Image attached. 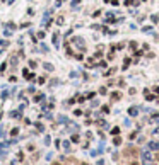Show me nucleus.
<instances>
[{
    "label": "nucleus",
    "mask_w": 159,
    "mask_h": 165,
    "mask_svg": "<svg viewBox=\"0 0 159 165\" xmlns=\"http://www.w3.org/2000/svg\"><path fill=\"white\" fill-rule=\"evenodd\" d=\"M111 3H113V5H118V0H111Z\"/></svg>",
    "instance_id": "obj_35"
},
{
    "label": "nucleus",
    "mask_w": 159,
    "mask_h": 165,
    "mask_svg": "<svg viewBox=\"0 0 159 165\" xmlns=\"http://www.w3.org/2000/svg\"><path fill=\"white\" fill-rule=\"evenodd\" d=\"M43 68H44L46 71H53V70H55V66L51 65V63H43Z\"/></svg>",
    "instance_id": "obj_6"
},
{
    "label": "nucleus",
    "mask_w": 159,
    "mask_h": 165,
    "mask_svg": "<svg viewBox=\"0 0 159 165\" xmlns=\"http://www.w3.org/2000/svg\"><path fill=\"white\" fill-rule=\"evenodd\" d=\"M17 133H19V128H14V130H12V131H10V134H12V136H15V134H17Z\"/></svg>",
    "instance_id": "obj_23"
},
{
    "label": "nucleus",
    "mask_w": 159,
    "mask_h": 165,
    "mask_svg": "<svg viewBox=\"0 0 159 165\" xmlns=\"http://www.w3.org/2000/svg\"><path fill=\"white\" fill-rule=\"evenodd\" d=\"M10 118H21V109H19V111H12V112H10Z\"/></svg>",
    "instance_id": "obj_10"
},
{
    "label": "nucleus",
    "mask_w": 159,
    "mask_h": 165,
    "mask_svg": "<svg viewBox=\"0 0 159 165\" xmlns=\"http://www.w3.org/2000/svg\"><path fill=\"white\" fill-rule=\"evenodd\" d=\"M53 165H62V164H53Z\"/></svg>",
    "instance_id": "obj_38"
},
{
    "label": "nucleus",
    "mask_w": 159,
    "mask_h": 165,
    "mask_svg": "<svg viewBox=\"0 0 159 165\" xmlns=\"http://www.w3.org/2000/svg\"><path fill=\"white\" fill-rule=\"evenodd\" d=\"M152 90H154V92H156V94H158V95H159V87H154Z\"/></svg>",
    "instance_id": "obj_34"
},
{
    "label": "nucleus",
    "mask_w": 159,
    "mask_h": 165,
    "mask_svg": "<svg viewBox=\"0 0 159 165\" xmlns=\"http://www.w3.org/2000/svg\"><path fill=\"white\" fill-rule=\"evenodd\" d=\"M99 94H101V95H104V94H106V89H104V87H101V89H99Z\"/></svg>",
    "instance_id": "obj_26"
},
{
    "label": "nucleus",
    "mask_w": 159,
    "mask_h": 165,
    "mask_svg": "<svg viewBox=\"0 0 159 165\" xmlns=\"http://www.w3.org/2000/svg\"><path fill=\"white\" fill-rule=\"evenodd\" d=\"M72 43H74L77 48H80V49H84V48H86V46H84V39H82V37H74V39H72Z\"/></svg>",
    "instance_id": "obj_2"
},
{
    "label": "nucleus",
    "mask_w": 159,
    "mask_h": 165,
    "mask_svg": "<svg viewBox=\"0 0 159 165\" xmlns=\"http://www.w3.org/2000/svg\"><path fill=\"white\" fill-rule=\"evenodd\" d=\"M137 48V44H135V41H130V49H135Z\"/></svg>",
    "instance_id": "obj_24"
},
{
    "label": "nucleus",
    "mask_w": 159,
    "mask_h": 165,
    "mask_svg": "<svg viewBox=\"0 0 159 165\" xmlns=\"http://www.w3.org/2000/svg\"><path fill=\"white\" fill-rule=\"evenodd\" d=\"M94 95H96V94H94V92H89V94H87V95H86V97H87V99H92V97H94Z\"/></svg>",
    "instance_id": "obj_27"
},
{
    "label": "nucleus",
    "mask_w": 159,
    "mask_h": 165,
    "mask_svg": "<svg viewBox=\"0 0 159 165\" xmlns=\"http://www.w3.org/2000/svg\"><path fill=\"white\" fill-rule=\"evenodd\" d=\"M43 99H44V95H43V94H38V95L34 97V102H41Z\"/></svg>",
    "instance_id": "obj_14"
},
{
    "label": "nucleus",
    "mask_w": 159,
    "mask_h": 165,
    "mask_svg": "<svg viewBox=\"0 0 159 165\" xmlns=\"http://www.w3.org/2000/svg\"><path fill=\"white\" fill-rule=\"evenodd\" d=\"M10 143H0V157L3 158L5 155H7V146H9Z\"/></svg>",
    "instance_id": "obj_3"
},
{
    "label": "nucleus",
    "mask_w": 159,
    "mask_h": 165,
    "mask_svg": "<svg viewBox=\"0 0 159 165\" xmlns=\"http://www.w3.org/2000/svg\"><path fill=\"white\" fill-rule=\"evenodd\" d=\"M58 121H60V123H69V119H67L65 116H60V118H58Z\"/></svg>",
    "instance_id": "obj_17"
},
{
    "label": "nucleus",
    "mask_w": 159,
    "mask_h": 165,
    "mask_svg": "<svg viewBox=\"0 0 159 165\" xmlns=\"http://www.w3.org/2000/svg\"><path fill=\"white\" fill-rule=\"evenodd\" d=\"M79 2H80V0H74V2H72V7H75V5H77Z\"/></svg>",
    "instance_id": "obj_33"
},
{
    "label": "nucleus",
    "mask_w": 159,
    "mask_h": 165,
    "mask_svg": "<svg viewBox=\"0 0 159 165\" xmlns=\"http://www.w3.org/2000/svg\"><path fill=\"white\" fill-rule=\"evenodd\" d=\"M115 71H116V68H110L108 71H104V77H110V75H113Z\"/></svg>",
    "instance_id": "obj_12"
},
{
    "label": "nucleus",
    "mask_w": 159,
    "mask_h": 165,
    "mask_svg": "<svg viewBox=\"0 0 159 165\" xmlns=\"http://www.w3.org/2000/svg\"><path fill=\"white\" fill-rule=\"evenodd\" d=\"M128 114H130V116H137V114H139V109H137V107H130V109H128Z\"/></svg>",
    "instance_id": "obj_8"
},
{
    "label": "nucleus",
    "mask_w": 159,
    "mask_h": 165,
    "mask_svg": "<svg viewBox=\"0 0 159 165\" xmlns=\"http://www.w3.org/2000/svg\"><path fill=\"white\" fill-rule=\"evenodd\" d=\"M51 12H53V10H48V12H46V14L43 15V21H41V24H43V26L50 24V15H51Z\"/></svg>",
    "instance_id": "obj_4"
},
{
    "label": "nucleus",
    "mask_w": 159,
    "mask_h": 165,
    "mask_svg": "<svg viewBox=\"0 0 159 165\" xmlns=\"http://www.w3.org/2000/svg\"><path fill=\"white\" fill-rule=\"evenodd\" d=\"M99 15H101V10H96V12H94V15H92V17H99Z\"/></svg>",
    "instance_id": "obj_30"
},
{
    "label": "nucleus",
    "mask_w": 159,
    "mask_h": 165,
    "mask_svg": "<svg viewBox=\"0 0 159 165\" xmlns=\"http://www.w3.org/2000/svg\"><path fill=\"white\" fill-rule=\"evenodd\" d=\"M147 100H154L156 99V95H152V94H147V97H145Z\"/></svg>",
    "instance_id": "obj_21"
},
{
    "label": "nucleus",
    "mask_w": 159,
    "mask_h": 165,
    "mask_svg": "<svg viewBox=\"0 0 159 165\" xmlns=\"http://www.w3.org/2000/svg\"><path fill=\"white\" fill-rule=\"evenodd\" d=\"M29 66H31V68H36V61L31 60V61H29Z\"/></svg>",
    "instance_id": "obj_29"
},
{
    "label": "nucleus",
    "mask_w": 159,
    "mask_h": 165,
    "mask_svg": "<svg viewBox=\"0 0 159 165\" xmlns=\"http://www.w3.org/2000/svg\"><path fill=\"white\" fill-rule=\"evenodd\" d=\"M36 128H38V130H40V131H43V130H44V126H43V124H41V123H36Z\"/></svg>",
    "instance_id": "obj_22"
},
{
    "label": "nucleus",
    "mask_w": 159,
    "mask_h": 165,
    "mask_svg": "<svg viewBox=\"0 0 159 165\" xmlns=\"http://www.w3.org/2000/svg\"><path fill=\"white\" fill-rule=\"evenodd\" d=\"M62 145H63V148H65V150H67V152H69V150H70V143H69V141H63V143H62Z\"/></svg>",
    "instance_id": "obj_15"
},
{
    "label": "nucleus",
    "mask_w": 159,
    "mask_h": 165,
    "mask_svg": "<svg viewBox=\"0 0 159 165\" xmlns=\"http://www.w3.org/2000/svg\"><path fill=\"white\" fill-rule=\"evenodd\" d=\"M70 140H72L74 143H79V136H77V134H72V138H70Z\"/></svg>",
    "instance_id": "obj_18"
},
{
    "label": "nucleus",
    "mask_w": 159,
    "mask_h": 165,
    "mask_svg": "<svg viewBox=\"0 0 159 165\" xmlns=\"http://www.w3.org/2000/svg\"><path fill=\"white\" fill-rule=\"evenodd\" d=\"M130 165H139V164H137V162H132V164H130Z\"/></svg>",
    "instance_id": "obj_37"
},
{
    "label": "nucleus",
    "mask_w": 159,
    "mask_h": 165,
    "mask_svg": "<svg viewBox=\"0 0 159 165\" xmlns=\"http://www.w3.org/2000/svg\"><path fill=\"white\" fill-rule=\"evenodd\" d=\"M142 31H144V33H147V34H152V26H144V27H142Z\"/></svg>",
    "instance_id": "obj_9"
},
{
    "label": "nucleus",
    "mask_w": 159,
    "mask_h": 165,
    "mask_svg": "<svg viewBox=\"0 0 159 165\" xmlns=\"http://www.w3.org/2000/svg\"><path fill=\"white\" fill-rule=\"evenodd\" d=\"M140 157H142V160H144L145 164H149V162H152V153H151L149 150H144V152L140 153Z\"/></svg>",
    "instance_id": "obj_1"
},
{
    "label": "nucleus",
    "mask_w": 159,
    "mask_h": 165,
    "mask_svg": "<svg viewBox=\"0 0 159 165\" xmlns=\"http://www.w3.org/2000/svg\"><path fill=\"white\" fill-rule=\"evenodd\" d=\"M0 44L5 48V46H9V41H7V39H2V41H0Z\"/></svg>",
    "instance_id": "obj_20"
},
{
    "label": "nucleus",
    "mask_w": 159,
    "mask_h": 165,
    "mask_svg": "<svg viewBox=\"0 0 159 165\" xmlns=\"http://www.w3.org/2000/svg\"><path fill=\"white\" fill-rule=\"evenodd\" d=\"M50 141H51V140H50V136H46V138H44V145H50Z\"/></svg>",
    "instance_id": "obj_32"
},
{
    "label": "nucleus",
    "mask_w": 159,
    "mask_h": 165,
    "mask_svg": "<svg viewBox=\"0 0 159 165\" xmlns=\"http://www.w3.org/2000/svg\"><path fill=\"white\" fill-rule=\"evenodd\" d=\"M147 146H149V150H152V152H158V150H159V143H158V141H151Z\"/></svg>",
    "instance_id": "obj_5"
},
{
    "label": "nucleus",
    "mask_w": 159,
    "mask_h": 165,
    "mask_svg": "<svg viewBox=\"0 0 159 165\" xmlns=\"http://www.w3.org/2000/svg\"><path fill=\"white\" fill-rule=\"evenodd\" d=\"M120 97H121L120 92H113V94H111V99H113V100H120Z\"/></svg>",
    "instance_id": "obj_13"
},
{
    "label": "nucleus",
    "mask_w": 159,
    "mask_h": 165,
    "mask_svg": "<svg viewBox=\"0 0 159 165\" xmlns=\"http://www.w3.org/2000/svg\"><path fill=\"white\" fill-rule=\"evenodd\" d=\"M103 112H110V107H108V106H103Z\"/></svg>",
    "instance_id": "obj_31"
},
{
    "label": "nucleus",
    "mask_w": 159,
    "mask_h": 165,
    "mask_svg": "<svg viewBox=\"0 0 159 165\" xmlns=\"http://www.w3.org/2000/svg\"><path fill=\"white\" fill-rule=\"evenodd\" d=\"M151 21L152 22H159V15H151Z\"/></svg>",
    "instance_id": "obj_19"
},
{
    "label": "nucleus",
    "mask_w": 159,
    "mask_h": 165,
    "mask_svg": "<svg viewBox=\"0 0 159 165\" xmlns=\"http://www.w3.org/2000/svg\"><path fill=\"white\" fill-rule=\"evenodd\" d=\"M111 134H115V136H116V134H120V128H118V126L111 130Z\"/></svg>",
    "instance_id": "obj_16"
},
{
    "label": "nucleus",
    "mask_w": 159,
    "mask_h": 165,
    "mask_svg": "<svg viewBox=\"0 0 159 165\" xmlns=\"http://www.w3.org/2000/svg\"><path fill=\"white\" fill-rule=\"evenodd\" d=\"M62 2H63V0H57V7H58V5H60Z\"/></svg>",
    "instance_id": "obj_36"
},
{
    "label": "nucleus",
    "mask_w": 159,
    "mask_h": 165,
    "mask_svg": "<svg viewBox=\"0 0 159 165\" xmlns=\"http://www.w3.org/2000/svg\"><path fill=\"white\" fill-rule=\"evenodd\" d=\"M113 143H115V145H116V146H118V145H121V138H120L118 134H116V136H115V138H113Z\"/></svg>",
    "instance_id": "obj_11"
},
{
    "label": "nucleus",
    "mask_w": 159,
    "mask_h": 165,
    "mask_svg": "<svg viewBox=\"0 0 159 165\" xmlns=\"http://www.w3.org/2000/svg\"><path fill=\"white\" fill-rule=\"evenodd\" d=\"M58 39H60V34L55 33V34H53V44H55L57 48H58V44H60V43H58Z\"/></svg>",
    "instance_id": "obj_7"
},
{
    "label": "nucleus",
    "mask_w": 159,
    "mask_h": 165,
    "mask_svg": "<svg viewBox=\"0 0 159 165\" xmlns=\"http://www.w3.org/2000/svg\"><path fill=\"white\" fill-rule=\"evenodd\" d=\"M57 24H60V26H62V24H63V17H58V19H57Z\"/></svg>",
    "instance_id": "obj_25"
},
{
    "label": "nucleus",
    "mask_w": 159,
    "mask_h": 165,
    "mask_svg": "<svg viewBox=\"0 0 159 165\" xmlns=\"http://www.w3.org/2000/svg\"><path fill=\"white\" fill-rule=\"evenodd\" d=\"M3 136H5V130H3V128H0V138H3Z\"/></svg>",
    "instance_id": "obj_28"
}]
</instances>
